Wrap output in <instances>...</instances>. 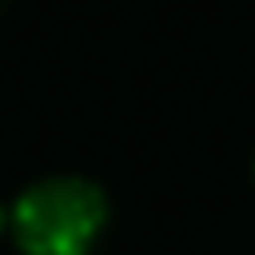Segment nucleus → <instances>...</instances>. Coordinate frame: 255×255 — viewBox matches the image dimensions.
<instances>
[{"label":"nucleus","mask_w":255,"mask_h":255,"mask_svg":"<svg viewBox=\"0 0 255 255\" xmlns=\"http://www.w3.org/2000/svg\"><path fill=\"white\" fill-rule=\"evenodd\" d=\"M9 226L26 255H90L107 230V196L77 174L38 179L13 200Z\"/></svg>","instance_id":"f257e3e1"}]
</instances>
